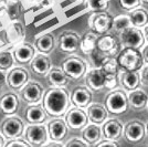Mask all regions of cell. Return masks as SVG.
I'll return each instance as SVG.
<instances>
[{
	"instance_id": "obj_33",
	"label": "cell",
	"mask_w": 148,
	"mask_h": 147,
	"mask_svg": "<svg viewBox=\"0 0 148 147\" xmlns=\"http://www.w3.org/2000/svg\"><path fill=\"white\" fill-rule=\"evenodd\" d=\"M5 1V9H6V17L9 21L18 20L20 13L22 11L23 1Z\"/></svg>"
},
{
	"instance_id": "obj_41",
	"label": "cell",
	"mask_w": 148,
	"mask_h": 147,
	"mask_svg": "<svg viewBox=\"0 0 148 147\" xmlns=\"http://www.w3.org/2000/svg\"><path fill=\"white\" fill-rule=\"evenodd\" d=\"M118 83L117 75H114V74H107V78H106V83H105V89L107 90H114Z\"/></svg>"
},
{
	"instance_id": "obj_24",
	"label": "cell",
	"mask_w": 148,
	"mask_h": 147,
	"mask_svg": "<svg viewBox=\"0 0 148 147\" xmlns=\"http://www.w3.org/2000/svg\"><path fill=\"white\" fill-rule=\"evenodd\" d=\"M127 101H128V106H130L133 110L140 111L147 107L148 95L146 92L137 87L135 90L130 91V93L127 94Z\"/></svg>"
},
{
	"instance_id": "obj_4",
	"label": "cell",
	"mask_w": 148,
	"mask_h": 147,
	"mask_svg": "<svg viewBox=\"0 0 148 147\" xmlns=\"http://www.w3.org/2000/svg\"><path fill=\"white\" fill-rule=\"evenodd\" d=\"M23 138L31 146H44V144L49 141L47 125L44 123L27 125L23 131Z\"/></svg>"
},
{
	"instance_id": "obj_16",
	"label": "cell",
	"mask_w": 148,
	"mask_h": 147,
	"mask_svg": "<svg viewBox=\"0 0 148 147\" xmlns=\"http://www.w3.org/2000/svg\"><path fill=\"white\" fill-rule=\"evenodd\" d=\"M84 76H85V83L91 91L99 92L101 90L105 89L107 74L105 73L101 67H99V69L92 67L91 70H87V72Z\"/></svg>"
},
{
	"instance_id": "obj_50",
	"label": "cell",
	"mask_w": 148,
	"mask_h": 147,
	"mask_svg": "<svg viewBox=\"0 0 148 147\" xmlns=\"http://www.w3.org/2000/svg\"><path fill=\"white\" fill-rule=\"evenodd\" d=\"M145 128H146V135L148 136V123L146 124V126H145Z\"/></svg>"
},
{
	"instance_id": "obj_11",
	"label": "cell",
	"mask_w": 148,
	"mask_h": 147,
	"mask_svg": "<svg viewBox=\"0 0 148 147\" xmlns=\"http://www.w3.org/2000/svg\"><path fill=\"white\" fill-rule=\"evenodd\" d=\"M96 49L103 52L108 56H116L121 51V42L117 37L113 33H104L99 34L97 42H96Z\"/></svg>"
},
{
	"instance_id": "obj_51",
	"label": "cell",
	"mask_w": 148,
	"mask_h": 147,
	"mask_svg": "<svg viewBox=\"0 0 148 147\" xmlns=\"http://www.w3.org/2000/svg\"><path fill=\"white\" fill-rule=\"evenodd\" d=\"M74 1H82V0H74Z\"/></svg>"
},
{
	"instance_id": "obj_21",
	"label": "cell",
	"mask_w": 148,
	"mask_h": 147,
	"mask_svg": "<svg viewBox=\"0 0 148 147\" xmlns=\"http://www.w3.org/2000/svg\"><path fill=\"white\" fill-rule=\"evenodd\" d=\"M19 103V94L16 92H7L0 96V111L6 115H12L18 110Z\"/></svg>"
},
{
	"instance_id": "obj_44",
	"label": "cell",
	"mask_w": 148,
	"mask_h": 147,
	"mask_svg": "<svg viewBox=\"0 0 148 147\" xmlns=\"http://www.w3.org/2000/svg\"><path fill=\"white\" fill-rule=\"evenodd\" d=\"M3 85H7V72L0 70V89Z\"/></svg>"
},
{
	"instance_id": "obj_22",
	"label": "cell",
	"mask_w": 148,
	"mask_h": 147,
	"mask_svg": "<svg viewBox=\"0 0 148 147\" xmlns=\"http://www.w3.org/2000/svg\"><path fill=\"white\" fill-rule=\"evenodd\" d=\"M123 124L118 120L112 118V120L104 123V125L102 127V135L106 139L117 141L123 135Z\"/></svg>"
},
{
	"instance_id": "obj_52",
	"label": "cell",
	"mask_w": 148,
	"mask_h": 147,
	"mask_svg": "<svg viewBox=\"0 0 148 147\" xmlns=\"http://www.w3.org/2000/svg\"><path fill=\"white\" fill-rule=\"evenodd\" d=\"M147 106H148V105H147Z\"/></svg>"
},
{
	"instance_id": "obj_5",
	"label": "cell",
	"mask_w": 148,
	"mask_h": 147,
	"mask_svg": "<svg viewBox=\"0 0 148 147\" xmlns=\"http://www.w3.org/2000/svg\"><path fill=\"white\" fill-rule=\"evenodd\" d=\"M105 107L108 113L119 115L125 113L128 109L127 94L123 90H113L105 98Z\"/></svg>"
},
{
	"instance_id": "obj_14",
	"label": "cell",
	"mask_w": 148,
	"mask_h": 147,
	"mask_svg": "<svg viewBox=\"0 0 148 147\" xmlns=\"http://www.w3.org/2000/svg\"><path fill=\"white\" fill-rule=\"evenodd\" d=\"M64 121L66 123L69 129L79 131L86 125L88 122V118H87L86 112L83 109L74 106L73 109H69L68 112L65 113Z\"/></svg>"
},
{
	"instance_id": "obj_47",
	"label": "cell",
	"mask_w": 148,
	"mask_h": 147,
	"mask_svg": "<svg viewBox=\"0 0 148 147\" xmlns=\"http://www.w3.org/2000/svg\"><path fill=\"white\" fill-rule=\"evenodd\" d=\"M6 138H5V136L1 134V132H0V147H3L5 146V144H6Z\"/></svg>"
},
{
	"instance_id": "obj_39",
	"label": "cell",
	"mask_w": 148,
	"mask_h": 147,
	"mask_svg": "<svg viewBox=\"0 0 148 147\" xmlns=\"http://www.w3.org/2000/svg\"><path fill=\"white\" fill-rule=\"evenodd\" d=\"M118 2H119V6L127 11H130L140 5V0H118Z\"/></svg>"
},
{
	"instance_id": "obj_1",
	"label": "cell",
	"mask_w": 148,
	"mask_h": 147,
	"mask_svg": "<svg viewBox=\"0 0 148 147\" xmlns=\"http://www.w3.org/2000/svg\"><path fill=\"white\" fill-rule=\"evenodd\" d=\"M41 103L49 116L62 117L65 115L70 107V93L64 86H52L44 91Z\"/></svg>"
},
{
	"instance_id": "obj_35",
	"label": "cell",
	"mask_w": 148,
	"mask_h": 147,
	"mask_svg": "<svg viewBox=\"0 0 148 147\" xmlns=\"http://www.w3.org/2000/svg\"><path fill=\"white\" fill-rule=\"evenodd\" d=\"M128 27H132L130 16L128 14H119L117 17L113 18L111 30H113L115 33H121Z\"/></svg>"
},
{
	"instance_id": "obj_46",
	"label": "cell",
	"mask_w": 148,
	"mask_h": 147,
	"mask_svg": "<svg viewBox=\"0 0 148 147\" xmlns=\"http://www.w3.org/2000/svg\"><path fill=\"white\" fill-rule=\"evenodd\" d=\"M143 36H144V39H145V41L148 43V25H146L145 27H143Z\"/></svg>"
},
{
	"instance_id": "obj_30",
	"label": "cell",
	"mask_w": 148,
	"mask_h": 147,
	"mask_svg": "<svg viewBox=\"0 0 148 147\" xmlns=\"http://www.w3.org/2000/svg\"><path fill=\"white\" fill-rule=\"evenodd\" d=\"M121 84L127 91L137 89L140 84V76L138 71H124L121 74Z\"/></svg>"
},
{
	"instance_id": "obj_49",
	"label": "cell",
	"mask_w": 148,
	"mask_h": 147,
	"mask_svg": "<svg viewBox=\"0 0 148 147\" xmlns=\"http://www.w3.org/2000/svg\"><path fill=\"white\" fill-rule=\"evenodd\" d=\"M140 2L145 3V5H148V0H140Z\"/></svg>"
},
{
	"instance_id": "obj_12",
	"label": "cell",
	"mask_w": 148,
	"mask_h": 147,
	"mask_svg": "<svg viewBox=\"0 0 148 147\" xmlns=\"http://www.w3.org/2000/svg\"><path fill=\"white\" fill-rule=\"evenodd\" d=\"M29 80L30 73L23 67L16 65L7 72V86H9L14 91H19Z\"/></svg>"
},
{
	"instance_id": "obj_23",
	"label": "cell",
	"mask_w": 148,
	"mask_h": 147,
	"mask_svg": "<svg viewBox=\"0 0 148 147\" xmlns=\"http://www.w3.org/2000/svg\"><path fill=\"white\" fill-rule=\"evenodd\" d=\"M85 112L88 121L95 124H102L107 118L108 114L105 105H102L101 103H92V102L86 106Z\"/></svg>"
},
{
	"instance_id": "obj_28",
	"label": "cell",
	"mask_w": 148,
	"mask_h": 147,
	"mask_svg": "<svg viewBox=\"0 0 148 147\" xmlns=\"http://www.w3.org/2000/svg\"><path fill=\"white\" fill-rule=\"evenodd\" d=\"M45 76L50 84L56 87L65 86L70 82V78L62 69H59V67H51Z\"/></svg>"
},
{
	"instance_id": "obj_20",
	"label": "cell",
	"mask_w": 148,
	"mask_h": 147,
	"mask_svg": "<svg viewBox=\"0 0 148 147\" xmlns=\"http://www.w3.org/2000/svg\"><path fill=\"white\" fill-rule=\"evenodd\" d=\"M70 101L74 106L85 109L92 102V92L88 87L77 86L70 94Z\"/></svg>"
},
{
	"instance_id": "obj_45",
	"label": "cell",
	"mask_w": 148,
	"mask_h": 147,
	"mask_svg": "<svg viewBox=\"0 0 148 147\" xmlns=\"http://www.w3.org/2000/svg\"><path fill=\"white\" fill-rule=\"evenodd\" d=\"M142 52V55H143V59H144V62H146L148 63V44L147 45H145L143 50L140 51Z\"/></svg>"
},
{
	"instance_id": "obj_17",
	"label": "cell",
	"mask_w": 148,
	"mask_h": 147,
	"mask_svg": "<svg viewBox=\"0 0 148 147\" xmlns=\"http://www.w3.org/2000/svg\"><path fill=\"white\" fill-rule=\"evenodd\" d=\"M13 55L17 63L20 64H28L33 59L34 54L37 53L36 47L32 45L31 43H28L25 41L18 43L12 47Z\"/></svg>"
},
{
	"instance_id": "obj_32",
	"label": "cell",
	"mask_w": 148,
	"mask_h": 147,
	"mask_svg": "<svg viewBox=\"0 0 148 147\" xmlns=\"http://www.w3.org/2000/svg\"><path fill=\"white\" fill-rule=\"evenodd\" d=\"M128 16H130L132 25H134L136 28L140 29L148 23V11L144 8L137 7L135 9L130 10Z\"/></svg>"
},
{
	"instance_id": "obj_19",
	"label": "cell",
	"mask_w": 148,
	"mask_h": 147,
	"mask_svg": "<svg viewBox=\"0 0 148 147\" xmlns=\"http://www.w3.org/2000/svg\"><path fill=\"white\" fill-rule=\"evenodd\" d=\"M30 67L37 75L45 76L50 71V69L52 67V62H51V59L48 54L38 52L34 54L33 59L31 60Z\"/></svg>"
},
{
	"instance_id": "obj_48",
	"label": "cell",
	"mask_w": 148,
	"mask_h": 147,
	"mask_svg": "<svg viewBox=\"0 0 148 147\" xmlns=\"http://www.w3.org/2000/svg\"><path fill=\"white\" fill-rule=\"evenodd\" d=\"M7 45V43H6V41H3L1 38H0V49H2L3 47H6Z\"/></svg>"
},
{
	"instance_id": "obj_10",
	"label": "cell",
	"mask_w": 148,
	"mask_h": 147,
	"mask_svg": "<svg viewBox=\"0 0 148 147\" xmlns=\"http://www.w3.org/2000/svg\"><path fill=\"white\" fill-rule=\"evenodd\" d=\"M81 37L72 30L63 31L58 39V48L61 52L72 54L80 49Z\"/></svg>"
},
{
	"instance_id": "obj_36",
	"label": "cell",
	"mask_w": 148,
	"mask_h": 147,
	"mask_svg": "<svg viewBox=\"0 0 148 147\" xmlns=\"http://www.w3.org/2000/svg\"><path fill=\"white\" fill-rule=\"evenodd\" d=\"M106 74H114V75H118L119 73V67L116 61V56H112L110 59H107L106 62L101 67Z\"/></svg>"
},
{
	"instance_id": "obj_3",
	"label": "cell",
	"mask_w": 148,
	"mask_h": 147,
	"mask_svg": "<svg viewBox=\"0 0 148 147\" xmlns=\"http://www.w3.org/2000/svg\"><path fill=\"white\" fill-rule=\"evenodd\" d=\"M61 69L70 79L81 80L88 70V63L80 56L71 55L62 61Z\"/></svg>"
},
{
	"instance_id": "obj_43",
	"label": "cell",
	"mask_w": 148,
	"mask_h": 147,
	"mask_svg": "<svg viewBox=\"0 0 148 147\" xmlns=\"http://www.w3.org/2000/svg\"><path fill=\"white\" fill-rule=\"evenodd\" d=\"M139 76H140V83L148 86V65L140 69Z\"/></svg>"
},
{
	"instance_id": "obj_26",
	"label": "cell",
	"mask_w": 148,
	"mask_h": 147,
	"mask_svg": "<svg viewBox=\"0 0 148 147\" xmlns=\"http://www.w3.org/2000/svg\"><path fill=\"white\" fill-rule=\"evenodd\" d=\"M34 47L38 52H41V53H45V54H49L52 50L54 49L56 47V39L54 36L50 32L47 33H42L40 36L36 37V43H34Z\"/></svg>"
},
{
	"instance_id": "obj_15",
	"label": "cell",
	"mask_w": 148,
	"mask_h": 147,
	"mask_svg": "<svg viewBox=\"0 0 148 147\" xmlns=\"http://www.w3.org/2000/svg\"><path fill=\"white\" fill-rule=\"evenodd\" d=\"M123 135L130 143H139L146 135L145 124L140 121H130L123 127Z\"/></svg>"
},
{
	"instance_id": "obj_2",
	"label": "cell",
	"mask_w": 148,
	"mask_h": 147,
	"mask_svg": "<svg viewBox=\"0 0 148 147\" xmlns=\"http://www.w3.org/2000/svg\"><path fill=\"white\" fill-rule=\"evenodd\" d=\"M116 61L123 71H139L144 65L140 50L134 48H123L116 55Z\"/></svg>"
},
{
	"instance_id": "obj_40",
	"label": "cell",
	"mask_w": 148,
	"mask_h": 147,
	"mask_svg": "<svg viewBox=\"0 0 148 147\" xmlns=\"http://www.w3.org/2000/svg\"><path fill=\"white\" fill-rule=\"evenodd\" d=\"M64 146L66 147H88L90 146V144L87 143L85 139H83V138H79V137H74L72 138L71 141H69L68 143H65L64 144Z\"/></svg>"
},
{
	"instance_id": "obj_37",
	"label": "cell",
	"mask_w": 148,
	"mask_h": 147,
	"mask_svg": "<svg viewBox=\"0 0 148 147\" xmlns=\"http://www.w3.org/2000/svg\"><path fill=\"white\" fill-rule=\"evenodd\" d=\"M87 9L90 11H104L108 7V0H86Z\"/></svg>"
},
{
	"instance_id": "obj_27",
	"label": "cell",
	"mask_w": 148,
	"mask_h": 147,
	"mask_svg": "<svg viewBox=\"0 0 148 147\" xmlns=\"http://www.w3.org/2000/svg\"><path fill=\"white\" fill-rule=\"evenodd\" d=\"M81 131H82L83 139H85L90 144V146H95V144L101 139L102 129L99 126V124H95V123L86 124Z\"/></svg>"
},
{
	"instance_id": "obj_7",
	"label": "cell",
	"mask_w": 148,
	"mask_h": 147,
	"mask_svg": "<svg viewBox=\"0 0 148 147\" xmlns=\"http://www.w3.org/2000/svg\"><path fill=\"white\" fill-rule=\"evenodd\" d=\"M113 17L106 11H93L87 19L88 29L99 34H104L111 31Z\"/></svg>"
},
{
	"instance_id": "obj_34",
	"label": "cell",
	"mask_w": 148,
	"mask_h": 147,
	"mask_svg": "<svg viewBox=\"0 0 148 147\" xmlns=\"http://www.w3.org/2000/svg\"><path fill=\"white\" fill-rule=\"evenodd\" d=\"M87 56H88V64H90V67H96V69L102 67V65L106 62V60L111 58V56H108L107 54L101 52V51H99V49H96V48L94 50H92V51L87 54Z\"/></svg>"
},
{
	"instance_id": "obj_6",
	"label": "cell",
	"mask_w": 148,
	"mask_h": 147,
	"mask_svg": "<svg viewBox=\"0 0 148 147\" xmlns=\"http://www.w3.org/2000/svg\"><path fill=\"white\" fill-rule=\"evenodd\" d=\"M19 93H20L19 96L22 98L27 104H39L42 102L44 87L38 81L29 80L19 90Z\"/></svg>"
},
{
	"instance_id": "obj_13",
	"label": "cell",
	"mask_w": 148,
	"mask_h": 147,
	"mask_svg": "<svg viewBox=\"0 0 148 147\" xmlns=\"http://www.w3.org/2000/svg\"><path fill=\"white\" fill-rule=\"evenodd\" d=\"M3 31L6 33V43L10 47H13V45H16L18 43L25 41V27L19 20L9 21Z\"/></svg>"
},
{
	"instance_id": "obj_42",
	"label": "cell",
	"mask_w": 148,
	"mask_h": 147,
	"mask_svg": "<svg viewBox=\"0 0 148 147\" xmlns=\"http://www.w3.org/2000/svg\"><path fill=\"white\" fill-rule=\"evenodd\" d=\"M96 147H104V146H112V147H118L119 146V143L116 141H112V139H106V138H103V141L99 139L96 144H95Z\"/></svg>"
},
{
	"instance_id": "obj_38",
	"label": "cell",
	"mask_w": 148,
	"mask_h": 147,
	"mask_svg": "<svg viewBox=\"0 0 148 147\" xmlns=\"http://www.w3.org/2000/svg\"><path fill=\"white\" fill-rule=\"evenodd\" d=\"M6 147H31V145L25 141V138H21L20 137H17V138H12V139H8L5 144Z\"/></svg>"
},
{
	"instance_id": "obj_8",
	"label": "cell",
	"mask_w": 148,
	"mask_h": 147,
	"mask_svg": "<svg viewBox=\"0 0 148 147\" xmlns=\"http://www.w3.org/2000/svg\"><path fill=\"white\" fill-rule=\"evenodd\" d=\"M25 124L23 120L19 116L14 115H9V116L3 120V122L1 124V134L5 136L7 141L8 139H12L17 138L23 135Z\"/></svg>"
},
{
	"instance_id": "obj_25",
	"label": "cell",
	"mask_w": 148,
	"mask_h": 147,
	"mask_svg": "<svg viewBox=\"0 0 148 147\" xmlns=\"http://www.w3.org/2000/svg\"><path fill=\"white\" fill-rule=\"evenodd\" d=\"M48 113L45 112L41 103L39 104H31L25 110V120L29 124H38V123H45L48 118Z\"/></svg>"
},
{
	"instance_id": "obj_29",
	"label": "cell",
	"mask_w": 148,
	"mask_h": 147,
	"mask_svg": "<svg viewBox=\"0 0 148 147\" xmlns=\"http://www.w3.org/2000/svg\"><path fill=\"white\" fill-rule=\"evenodd\" d=\"M16 65H17V61L13 55L12 47L7 44L6 47L0 49V70L8 72Z\"/></svg>"
},
{
	"instance_id": "obj_31",
	"label": "cell",
	"mask_w": 148,
	"mask_h": 147,
	"mask_svg": "<svg viewBox=\"0 0 148 147\" xmlns=\"http://www.w3.org/2000/svg\"><path fill=\"white\" fill-rule=\"evenodd\" d=\"M99 34L94 32V31H88L86 32L83 38H81L80 41V50L84 53L85 55H87L92 50H94L96 48V42L99 39Z\"/></svg>"
},
{
	"instance_id": "obj_18",
	"label": "cell",
	"mask_w": 148,
	"mask_h": 147,
	"mask_svg": "<svg viewBox=\"0 0 148 147\" xmlns=\"http://www.w3.org/2000/svg\"><path fill=\"white\" fill-rule=\"evenodd\" d=\"M47 127L49 133V139H52V141L62 142L68 135V125L61 117H54L53 120H51L47 124Z\"/></svg>"
},
{
	"instance_id": "obj_9",
	"label": "cell",
	"mask_w": 148,
	"mask_h": 147,
	"mask_svg": "<svg viewBox=\"0 0 148 147\" xmlns=\"http://www.w3.org/2000/svg\"><path fill=\"white\" fill-rule=\"evenodd\" d=\"M119 41L122 42L124 48L140 49L145 43V39L142 30H139V28L132 25L119 33Z\"/></svg>"
}]
</instances>
